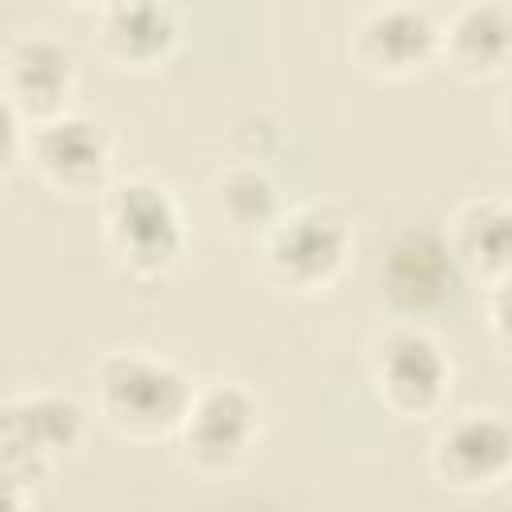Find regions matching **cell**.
<instances>
[{
  "label": "cell",
  "instance_id": "cell-1",
  "mask_svg": "<svg viewBox=\"0 0 512 512\" xmlns=\"http://www.w3.org/2000/svg\"><path fill=\"white\" fill-rule=\"evenodd\" d=\"M196 384L168 356L124 348L108 352L92 368V408L96 420L128 444L172 440Z\"/></svg>",
  "mask_w": 512,
  "mask_h": 512
},
{
  "label": "cell",
  "instance_id": "cell-2",
  "mask_svg": "<svg viewBox=\"0 0 512 512\" xmlns=\"http://www.w3.org/2000/svg\"><path fill=\"white\" fill-rule=\"evenodd\" d=\"M100 244L128 280H168L188 256V224L172 188L152 176H112L100 192Z\"/></svg>",
  "mask_w": 512,
  "mask_h": 512
},
{
  "label": "cell",
  "instance_id": "cell-3",
  "mask_svg": "<svg viewBox=\"0 0 512 512\" xmlns=\"http://www.w3.org/2000/svg\"><path fill=\"white\" fill-rule=\"evenodd\" d=\"M352 248H356V232L340 208L300 204V208H280V216L264 228V236L256 240V260L268 288L312 300L344 280L352 264Z\"/></svg>",
  "mask_w": 512,
  "mask_h": 512
},
{
  "label": "cell",
  "instance_id": "cell-4",
  "mask_svg": "<svg viewBox=\"0 0 512 512\" xmlns=\"http://www.w3.org/2000/svg\"><path fill=\"white\" fill-rule=\"evenodd\" d=\"M264 440V404L240 380L200 384L172 436L180 464L200 480H228L244 472Z\"/></svg>",
  "mask_w": 512,
  "mask_h": 512
},
{
  "label": "cell",
  "instance_id": "cell-5",
  "mask_svg": "<svg viewBox=\"0 0 512 512\" xmlns=\"http://www.w3.org/2000/svg\"><path fill=\"white\" fill-rule=\"evenodd\" d=\"M368 384L388 416L424 424L452 396V356L416 320H392L368 344Z\"/></svg>",
  "mask_w": 512,
  "mask_h": 512
},
{
  "label": "cell",
  "instance_id": "cell-6",
  "mask_svg": "<svg viewBox=\"0 0 512 512\" xmlns=\"http://www.w3.org/2000/svg\"><path fill=\"white\" fill-rule=\"evenodd\" d=\"M88 440V412L64 392H24L0 404V464L40 484L72 464Z\"/></svg>",
  "mask_w": 512,
  "mask_h": 512
},
{
  "label": "cell",
  "instance_id": "cell-7",
  "mask_svg": "<svg viewBox=\"0 0 512 512\" xmlns=\"http://www.w3.org/2000/svg\"><path fill=\"white\" fill-rule=\"evenodd\" d=\"M24 160L48 192L64 200H100V192L112 184L116 144L100 120L84 112H64L28 128Z\"/></svg>",
  "mask_w": 512,
  "mask_h": 512
},
{
  "label": "cell",
  "instance_id": "cell-8",
  "mask_svg": "<svg viewBox=\"0 0 512 512\" xmlns=\"http://www.w3.org/2000/svg\"><path fill=\"white\" fill-rule=\"evenodd\" d=\"M440 20L412 0H380L352 20L348 60L376 84H408L436 64Z\"/></svg>",
  "mask_w": 512,
  "mask_h": 512
},
{
  "label": "cell",
  "instance_id": "cell-9",
  "mask_svg": "<svg viewBox=\"0 0 512 512\" xmlns=\"http://www.w3.org/2000/svg\"><path fill=\"white\" fill-rule=\"evenodd\" d=\"M432 480L456 496H488L512 476V428L500 412H460L428 452Z\"/></svg>",
  "mask_w": 512,
  "mask_h": 512
},
{
  "label": "cell",
  "instance_id": "cell-10",
  "mask_svg": "<svg viewBox=\"0 0 512 512\" xmlns=\"http://www.w3.org/2000/svg\"><path fill=\"white\" fill-rule=\"evenodd\" d=\"M76 88H80V60L52 32L20 36L0 60V92L28 128L72 112Z\"/></svg>",
  "mask_w": 512,
  "mask_h": 512
},
{
  "label": "cell",
  "instance_id": "cell-11",
  "mask_svg": "<svg viewBox=\"0 0 512 512\" xmlns=\"http://www.w3.org/2000/svg\"><path fill=\"white\" fill-rule=\"evenodd\" d=\"M92 48L116 72H152L180 48V12L172 0H104Z\"/></svg>",
  "mask_w": 512,
  "mask_h": 512
},
{
  "label": "cell",
  "instance_id": "cell-12",
  "mask_svg": "<svg viewBox=\"0 0 512 512\" xmlns=\"http://www.w3.org/2000/svg\"><path fill=\"white\" fill-rule=\"evenodd\" d=\"M436 64L464 84H496L512 64V12L504 0L460 4L436 32Z\"/></svg>",
  "mask_w": 512,
  "mask_h": 512
},
{
  "label": "cell",
  "instance_id": "cell-13",
  "mask_svg": "<svg viewBox=\"0 0 512 512\" xmlns=\"http://www.w3.org/2000/svg\"><path fill=\"white\" fill-rule=\"evenodd\" d=\"M456 264L440 232L408 228L392 240L380 268V296L396 312V320H420L436 312L452 292Z\"/></svg>",
  "mask_w": 512,
  "mask_h": 512
},
{
  "label": "cell",
  "instance_id": "cell-14",
  "mask_svg": "<svg viewBox=\"0 0 512 512\" xmlns=\"http://www.w3.org/2000/svg\"><path fill=\"white\" fill-rule=\"evenodd\" d=\"M440 236L448 244L456 272H464L472 284H480V292L512 280V208H508V196L464 200Z\"/></svg>",
  "mask_w": 512,
  "mask_h": 512
},
{
  "label": "cell",
  "instance_id": "cell-15",
  "mask_svg": "<svg viewBox=\"0 0 512 512\" xmlns=\"http://www.w3.org/2000/svg\"><path fill=\"white\" fill-rule=\"evenodd\" d=\"M212 208L236 240H260L284 204L276 180L256 160H236L212 180Z\"/></svg>",
  "mask_w": 512,
  "mask_h": 512
},
{
  "label": "cell",
  "instance_id": "cell-16",
  "mask_svg": "<svg viewBox=\"0 0 512 512\" xmlns=\"http://www.w3.org/2000/svg\"><path fill=\"white\" fill-rule=\"evenodd\" d=\"M24 136H28V124L16 116V108L0 92V184L8 180L16 160H24Z\"/></svg>",
  "mask_w": 512,
  "mask_h": 512
},
{
  "label": "cell",
  "instance_id": "cell-17",
  "mask_svg": "<svg viewBox=\"0 0 512 512\" xmlns=\"http://www.w3.org/2000/svg\"><path fill=\"white\" fill-rule=\"evenodd\" d=\"M32 488H36L32 480H24L20 472L0 464V512H16V508L32 504Z\"/></svg>",
  "mask_w": 512,
  "mask_h": 512
},
{
  "label": "cell",
  "instance_id": "cell-18",
  "mask_svg": "<svg viewBox=\"0 0 512 512\" xmlns=\"http://www.w3.org/2000/svg\"><path fill=\"white\" fill-rule=\"evenodd\" d=\"M484 296H488V332L500 348H508V284L484 288Z\"/></svg>",
  "mask_w": 512,
  "mask_h": 512
},
{
  "label": "cell",
  "instance_id": "cell-19",
  "mask_svg": "<svg viewBox=\"0 0 512 512\" xmlns=\"http://www.w3.org/2000/svg\"><path fill=\"white\" fill-rule=\"evenodd\" d=\"M64 4H72V8H84V12H96L104 0H64Z\"/></svg>",
  "mask_w": 512,
  "mask_h": 512
}]
</instances>
